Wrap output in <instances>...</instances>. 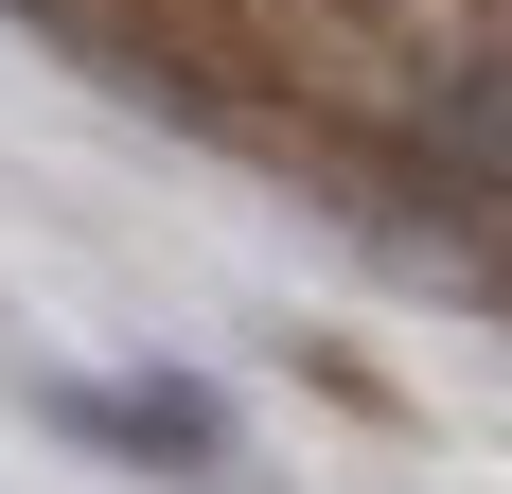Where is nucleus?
<instances>
[{"label":"nucleus","instance_id":"nucleus-1","mask_svg":"<svg viewBox=\"0 0 512 494\" xmlns=\"http://www.w3.org/2000/svg\"><path fill=\"white\" fill-rule=\"evenodd\" d=\"M53 424H89V442H124V459H212V389H53Z\"/></svg>","mask_w":512,"mask_h":494}]
</instances>
